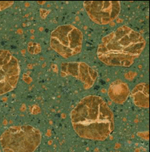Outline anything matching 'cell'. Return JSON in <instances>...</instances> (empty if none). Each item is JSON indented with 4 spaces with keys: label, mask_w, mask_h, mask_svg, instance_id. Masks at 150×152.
I'll return each mask as SVG.
<instances>
[{
    "label": "cell",
    "mask_w": 150,
    "mask_h": 152,
    "mask_svg": "<svg viewBox=\"0 0 150 152\" xmlns=\"http://www.w3.org/2000/svg\"><path fill=\"white\" fill-rule=\"evenodd\" d=\"M13 4V1H0V11L10 7Z\"/></svg>",
    "instance_id": "30bf717a"
},
{
    "label": "cell",
    "mask_w": 150,
    "mask_h": 152,
    "mask_svg": "<svg viewBox=\"0 0 150 152\" xmlns=\"http://www.w3.org/2000/svg\"><path fill=\"white\" fill-rule=\"evenodd\" d=\"M83 39L82 32L74 25H60L51 33L50 47L64 58H69L81 53Z\"/></svg>",
    "instance_id": "277c9868"
},
{
    "label": "cell",
    "mask_w": 150,
    "mask_h": 152,
    "mask_svg": "<svg viewBox=\"0 0 150 152\" xmlns=\"http://www.w3.org/2000/svg\"><path fill=\"white\" fill-rule=\"evenodd\" d=\"M72 128L81 138L104 141L115 129V118L107 103L98 95L83 98L70 113Z\"/></svg>",
    "instance_id": "6da1fadb"
},
{
    "label": "cell",
    "mask_w": 150,
    "mask_h": 152,
    "mask_svg": "<svg viewBox=\"0 0 150 152\" xmlns=\"http://www.w3.org/2000/svg\"><path fill=\"white\" fill-rule=\"evenodd\" d=\"M42 141V134L30 125L7 128L0 137L4 152H34Z\"/></svg>",
    "instance_id": "3957f363"
},
{
    "label": "cell",
    "mask_w": 150,
    "mask_h": 152,
    "mask_svg": "<svg viewBox=\"0 0 150 152\" xmlns=\"http://www.w3.org/2000/svg\"><path fill=\"white\" fill-rule=\"evenodd\" d=\"M132 97L136 106L149 108V85L147 83H140L136 85L132 92Z\"/></svg>",
    "instance_id": "9c48e42d"
},
{
    "label": "cell",
    "mask_w": 150,
    "mask_h": 152,
    "mask_svg": "<svg viewBox=\"0 0 150 152\" xmlns=\"http://www.w3.org/2000/svg\"><path fill=\"white\" fill-rule=\"evenodd\" d=\"M84 7L90 19L100 25H108L119 16L121 2L119 1H87Z\"/></svg>",
    "instance_id": "8992f818"
},
{
    "label": "cell",
    "mask_w": 150,
    "mask_h": 152,
    "mask_svg": "<svg viewBox=\"0 0 150 152\" xmlns=\"http://www.w3.org/2000/svg\"><path fill=\"white\" fill-rule=\"evenodd\" d=\"M130 91L125 82L116 80L111 83L108 89V95L112 101L117 104H123L128 98Z\"/></svg>",
    "instance_id": "ba28073f"
},
{
    "label": "cell",
    "mask_w": 150,
    "mask_h": 152,
    "mask_svg": "<svg viewBox=\"0 0 150 152\" xmlns=\"http://www.w3.org/2000/svg\"><path fill=\"white\" fill-rule=\"evenodd\" d=\"M20 66L16 58L6 50H0V96L11 92L17 86Z\"/></svg>",
    "instance_id": "5b68a950"
},
{
    "label": "cell",
    "mask_w": 150,
    "mask_h": 152,
    "mask_svg": "<svg viewBox=\"0 0 150 152\" xmlns=\"http://www.w3.org/2000/svg\"><path fill=\"white\" fill-rule=\"evenodd\" d=\"M138 32L122 25L101 39L97 50L98 59L107 66H130L146 47Z\"/></svg>",
    "instance_id": "7a4b0ae2"
},
{
    "label": "cell",
    "mask_w": 150,
    "mask_h": 152,
    "mask_svg": "<svg viewBox=\"0 0 150 152\" xmlns=\"http://www.w3.org/2000/svg\"><path fill=\"white\" fill-rule=\"evenodd\" d=\"M61 75L78 79L86 89H90L98 77V72L84 62H64L61 64Z\"/></svg>",
    "instance_id": "52a82bcc"
}]
</instances>
